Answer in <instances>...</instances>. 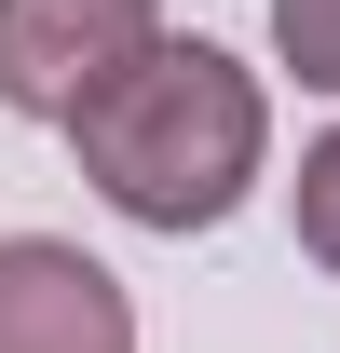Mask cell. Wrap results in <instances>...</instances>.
Returning <instances> with one entry per match:
<instances>
[{"instance_id": "obj_3", "label": "cell", "mask_w": 340, "mask_h": 353, "mask_svg": "<svg viewBox=\"0 0 340 353\" xmlns=\"http://www.w3.org/2000/svg\"><path fill=\"white\" fill-rule=\"evenodd\" d=\"M0 353H136L123 272L55 245V231H14L0 245Z\"/></svg>"}, {"instance_id": "obj_2", "label": "cell", "mask_w": 340, "mask_h": 353, "mask_svg": "<svg viewBox=\"0 0 340 353\" xmlns=\"http://www.w3.org/2000/svg\"><path fill=\"white\" fill-rule=\"evenodd\" d=\"M136 41H150V0H0V109L68 123Z\"/></svg>"}, {"instance_id": "obj_4", "label": "cell", "mask_w": 340, "mask_h": 353, "mask_svg": "<svg viewBox=\"0 0 340 353\" xmlns=\"http://www.w3.org/2000/svg\"><path fill=\"white\" fill-rule=\"evenodd\" d=\"M272 54L313 95H340V0H272Z\"/></svg>"}, {"instance_id": "obj_5", "label": "cell", "mask_w": 340, "mask_h": 353, "mask_svg": "<svg viewBox=\"0 0 340 353\" xmlns=\"http://www.w3.org/2000/svg\"><path fill=\"white\" fill-rule=\"evenodd\" d=\"M299 259L340 272V136H313V150H299Z\"/></svg>"}, {"instance_id": "obj_1", "label": "cell", "mask_w": 340, "mask_h": 353, "mask_svg": "<svg viewBox=\"0 0 340 353\" xmlns=\"http://www.w3.org/2000/svg\"><path fill=\"white\" fill-rule=\"evenodd\" d=\"M68 150H82V176H95L109 218H136V231H218L258 190V163H272V95H258L245 54L150 28V41L68 109Z\"/></svg>"}]
</instances>
